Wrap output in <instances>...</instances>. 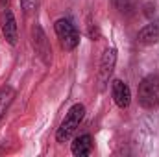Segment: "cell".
I'll use <instances>...</instances> for the list:
<instances>
[{
	"label": "cell",
	"instance_id": "7c38bea8",
	"mask_svg": "<svg viewBox=\"0 0 159 157\" xmlns=\"http://www.w3.org/2000/svg\"><path fill=\"white\" fill-rule=\"evenodd\" d=\"M35 2H37V0H20V6H22V9H24L26 13H30V11L35 7Z\"/></svg>",
	"mask_w": 159,
	"mask_h": 157
},
{
	"label": "cell",
	"instance_id": "6da1fadb",
	"mask_svg": "<svg viewBox=\"0 0 159 157\" xmlns=\"http://www.w3.org/2000/svg\"><path fill=\"white\" fill-rule=\"evenodd\" d=\"M137 100L139 105L144 109H154L159 105V76L148 74L146 78L141 79L137 89Z\"/></svg>",
	"mask_w": 159,
	"mask_h": 157
},
{
	"label": "cell",
	"instance_id": "4fadbf2b",
	"mask_svg": "<svg viewBox=\"0 0 159 157\" xmlns=\"http://www.w3.org/2000/svg\"><path fill=\"white\" fill-rule=\"evenodd\" d=\"M89 35H91V39H98V28L93 22L89 24Z\"/></svg>",
	"mask_w": 159,
	"mask_h": 157
},
{
	"label": "cell",
	"instance_id": "7a4b0ae2",
	"mask_svg": "<svg viewBox=\"0 0 159 157\" xmlns=\"http://www.w3.org/2000/svg\"><path fill=\"white\" fill-rule=\"evenodd\" d=\"M83 117H85V107H83L81 104H74V105L69 109L65 120L59 124V128H57V131H56V141H57V142H67V141L74 135V131L80 128Z\"/></svg>",
	"mask_w": 159,
	"mask_h": 157
},
{
	"label": "cell",
	"instance_id": "30bf717a",
	"mask_svg": "<svg viewBox=\"0 0 159 157\" xmlns=\"http://www.w3.org/2000/svg\"><path fill=\"white\" fill-rule=\"evenodd\" d=\"M13 98H15V89H13L11 85H6V87L0 89V120H2L4 115H6L7 107L11 105Z\"/></svg>",
	"mask_w": 159,
	"mask_h": 157
},
{
	"label": "cell",
	"instance_id": "8fae6325",
	"mask_svg": "<svg viewBox=\"0 0 159 157\" xmlns=\"http://www.w3.org/2000/svg\"><path fill=\"white\" fill-rule=\"evenodd\" d=\"M115 6L120 13L124 15H131L137 7V0H115Z\"/></svg>",
	"mask_w": 159,
	"mask_h": 157
},
{
	"label": "cell",
	"instance_id": "52a82bcc",
	"mask_svg": "<svg viewBox=\"0 0 159 157\" xmlns=\"http://www.w3.org/2000/svg\"><path fill=\"white\" fill-rule=\"evenodd\" d=\"M111 94H113L115 104L119 105L120 109H126L129 105V102H131V91H129V87L122 79H115L111 83Z\"/></svg>",
	"mask_w": 159,
	"mask_h": 157
},
{
	"label": "cell",
	"instance_id": "9c48e42d",
	"mask_svg": "<svg viewBox=\"0 0 159 157\" xmlns=\"http://www.w3.org/2000/svg\"><path fill=\"white\" fill-rule=\"evenodd\" d=\"M137 39L143 44H156V43H159V20H152L150 24H146L139 32Z\"/></svg>",
	"mask_w": 159,
	"mask_h": 157
},
{
	"label": "cell",
	"instance_id": "8992f818",
	"mask_svg": "<svg viewBox=\"0 0 159 157\" xmlns=\"http://www.w3.org/2000/svg\"><path fill=\"white\" fill-rule=\"evenodd\" d=\"M0 24H2V34H4V39L7 41L9 44H17L19 39V32H17V20H15V15L9 7H6L2 11V17H0Z\"/></svg>",
	"mask_w": 159,
	"mask_h": 157
},
{
	"label": "cell",
	"instance_id": "277c9868",
	"mask_svg": "<svg viewBox=\"0 0 159 157\" xmlns=\"http://www.w3.org/2000/svg\"><path fill=\"white\" fill-rule=\"evenodd\" d=\"M32 44H34L35 54L39 56L41 61L44 65H50L52 63V46H50V41H48L41 24H35L32 28Z\"/></svg>",
	"mask_w": 159,
	"mask_h": 157
},
{
	"label": "cell",
	"instance_id": "5b68a950",
	"mask_svg": "<svg viewBox=\"0 0 159 157\" xmlns=\"http://www.w3.org/2000/svg\"><path fill=\"white\" fill-rule=\"evenodd\" d=\"M115 63H117V52L115 48H107L100 59V70H98V81H100V87L104 89L106 83L109 81L111 74H113V69H115Z\"/></svg>",
	"mask_w": 159,
	"mask_h": 157
},
{
	"label": "cell",
	"instance_id": "5bb4252c",
	"mask_svg": "<svg viewBox=\"0 0 159 157\" xmlns=\"http://www.w3.org/2000/svg\"><path fill=\"white\" fill-rule=\"evenodd\" d=\"M2 6H4V9H6V7L9 6V0H2Z\"/></svg>",
	"mask_w": 159,
	"mask_h": 157
},
{
	"label": "cell",
	"instance_id": "ba28073f",
	"mask_svg": "<svg viewBox=\"0 0 159 157\" xmlns=\"http://www.w3.org/2000/svg\"><path fill=\"white\" fill-rule=\"evenodd\" d=\"M70 152H72L76 157L89 155V154L93 152V137H91L89 133L76 137L74 142H72V146H70Z\"/></svg>",
	"mask_w": 159,
	"mask_h": 157
},
{
	"label": "cell",
	"instance_id": "3957f363",
	"mask_svg": "<svg viewBox=\"0 0 159 157\" xmlns=\"http://www.w3.org/2000/svg\"><path fill=\"white\" fill-rule=\"evenodd\" d=\"M54 30H56V35H57V39L61 43L63 50L70 52V50H74L80 44L78 30H76V26H74L69 19H59V20H56Z\"/></svg>",
	"mask_w": 159,
	"mask_h": 157
}]
</instances>
